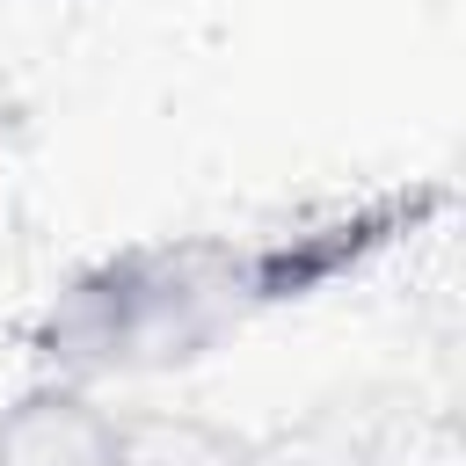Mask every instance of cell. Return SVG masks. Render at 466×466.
<instances>
[{"label":"cell","mask_w":466,"mask_h":466,"mask_svg":"<svg viewBox=\"0 0 466 466\" xmlns=\"http://www.w3.org/2000/svg\"><path fill=\"white\" fill-rule=\"evenodd\" d=\"M437 211H444L437 182H393L277 226H197L116 240L80 269H66L29 313V379L109 393L197 371L262 320L371 277Z\"/></svg>","instance_id":"6da1fadb"},{"label":"cell","mask_w":466,"mask_h":466,"mask_svg":"<svg viewBox=\"0 0 466 466\" xmlns=\"http://www.w3.org/2000/svg\"><path fill=\"white\" fill-rule=\"evenodd\" d=\"M116 408L66 379H29L0 408V466H109Z\"/></svg>","instance_id":"7a4b0ae2"},{"label":"cell","mask_w":466,"mask_h":466,"mask_svg":"<svg viewBox=\"0 0 466 466\" xmlns=\"http://www.w3.org/2000/svg\"><path fill=\"white\" fill-rule=\"evenodd\" d=\"M109 466H269L255 437L211 422V415H175V408H116Z\"/></svg>","instance_id":"3957f363"}]
</instances>
